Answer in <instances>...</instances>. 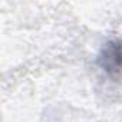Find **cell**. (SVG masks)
<instances>
[{"instance_id": "obj_1", "label": "cell", "mask_w": 122, "mask_h": 122, "mask_svg": "<svg viewBox=\"0 0 122 122\" xmlns=\"http://www.w3.org/2000/svg\"><path fill=\"white\" fill-rule=\"evenodd\" d=\"M99 63L108 73H122V42L106 43L99 56Z\"/></svg>"}]
</instances>
